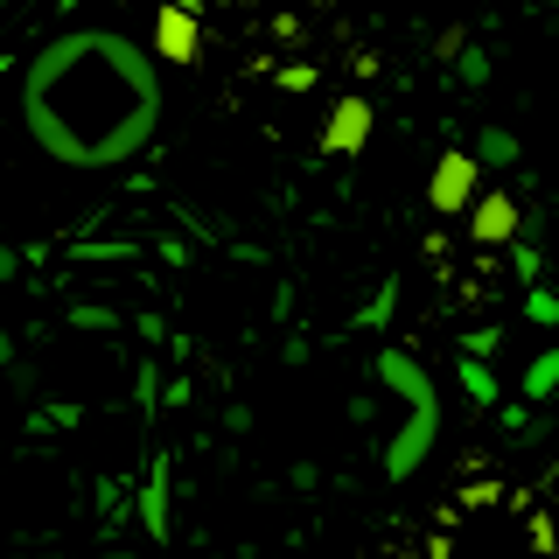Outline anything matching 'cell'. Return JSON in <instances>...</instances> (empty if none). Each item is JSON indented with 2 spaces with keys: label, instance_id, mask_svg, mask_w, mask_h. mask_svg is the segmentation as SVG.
<instances>
[{
  "label": "cell",
  "instance_id": "cell-1",
  "mask_svg": "<svg viewBox=\"0 0 559 559\" xmlns=\"http://www.w3.org/2000/svg\"><path fill=\"white\" fill-rule=\"evenodd\" d=\"M22 127L57 168H127L162 127V70L119 28H63L22 63Z\"/></svg>",
  "mask_w": 559,
  "mask_h": 559
},
{
  "label": "cell",
  "instance_id": "cell-2",
  "mask_svg": "<svg viewBox=\"0 0 559 559\" xmlns=\"http://www.w3.org/2000/svg\"><path fill=\"white\" fill-rule=\"evenodd\" d=\"M441 433H448L441 406H419V413H406V419H399V433L378 448V468H384L392 483H413L419 468H427V454L441 448Z\"/></svg>",
  "mask_w": 559,
  "mask_h": 559
},
{
  "label": "cell",
  "instance_id": "cell-3",
  "mask_svg": "<svg viewBox=\"0 0 559 559\" xmlns=\"http://www.w3.org/2000/svg\"><path fill=\"white\" fill-rule=\"evenodd\" d=\"M476 197H483V162L468 147H448L441 162H433V175H427V203L441 210V217H468Z\"/></svg>",
  "mask_w": 559,
  "mask_h": 559
},
{
  "label": "cell",
  "instance_id": "cell-4",
  "mask_svg": "<svg viewBox=\"0 0 559 559\" xmlns=\"http://www.w3.org/2000/svg\"><path fill=\"white\" fill-rule=\"evenodd\" d=\"M371 133H378L371 98H364V92H343L336 105H329V119H322V154H336V162H357V154L371 147Z\"/></svg>",
  "mask_w": 559,
  "mask_h": 559
},
{
  "label": "cell",
  "instance_id": "cell-5",
  "mask_svg": "<svg viewBox=\"0 0 559 559\" xmlns=\"http://www.w3.org/2000/svg\"><path fill=\"white\" fill-rule=\"evenodd\" d=\"M378 384L399 399V413H419V406H441V384H433V371L413 357V349H378Z\"/></svg>",
  "mask_w": 559,
  "mask_h": 559
},
{
  "label": "cell",
  "instance_id": "cell-6",
  "mask_svg": "<svg viewBox=\"0 0 559 559\" xmlns=\"http://www.w3.org/2000/svg\"><path fill=\"white\" fill-rule=\"evenodd\" d=\"M147 49H154V63H175V70L203 63V22L162 0V14H154V43H147Z\"/></svg>",
  "mask_w": 559,
  "mask_h": 559
},
{
  "label": "cell",
  "instance_id": "cell-7",
  "mask_svg": "<svg viewBox=\"0 0 559 559\" xmlns=\"http://www.w3.org/2000/svg\"><path fill=\"white\" fill-rule=\"evenodd\" d=\"M468 238L476 245H511L524 238V210H518V197H503V189H483L476 197V210H468Z\"/></svg>",
  "mask_w": 559,
  "mask_h": 559
},
{
  "label": "cell",
  "instance_id": "cell-8",
  "mask_svg": "<svg viewBox=\"0 0 559 559\" xmlns=\"http://www.w3.org/2000/svg\"><path fill=\"white\" fill-rule=\"evenodd\" d=\"M140 532L147 546H168L175 518H168V454H147V476H140Z\"/></svg>",
  "mask_w": 559,
  "mask_h": 559
},
{
  "label": "cell",
  "instance_id": "cell-9",
  "mask_svg": "<svg viewBox=\"0 0 559 559\" xmlns=\"http://www.w3.org/2000/svg\"><path fill=\"white\" fill-rule=\"evenodd\" d=\"M92 497H98L105 538H112V532H127V524L140 518V483H127V476H98V483H92Z\"/></svg>",
  "mask_w": 559,
  "mask_h": 559
},
{
  "label": "cell",
  "instance_id": "cell-10",
  "mask_svg": "<svg viewBox=\"0 0 559 559\" xmlns=\"http://www.w3.org/2000/svg\"><path fill=\"white\" fill-rule=\"evenodd\" d=\"M454 384H462V399H468V406H483V413L503 406V378L489 371L483 357H454Z\"/></svg>",
  "mask_w": 559,
  "mask_h": 559
},
{
  "label": "cell",
  "instance_id": "cell-11",
  "mask_svg": "<svg viewBox=\"0 0 559 559\" xmlns=\"http://www.w3.org/2000/svg\"><path fill=\"white\" fill-rule=\"evenodd\" d=\"M468 154L483 162V175H489V168H518V162H524L518 133H511V127H497V119H489V127H476V140H468Z\"/></svg>",
  "mask_w": 559,
  "mask_h": 559
},
{
  "label": "cell",
  "instance_id": "cell-12",
  "mask_svg": "<svg viewBox=\"0 0 559 559\" xmlns=\"http://www.w3.org/2000/svg\"><path fill=\"white\" fill-rule=\"evenodd\" d=\"M518 399H524V406H546V399H559V343H552V349H538V357L524 364Z\"/></svg>",
  "mask_w": 559,
  "mask_h": 559
},
{
  "label": "cell",
  "instance_id": "cell-13",
  "mask_svg": "<svg viewBox=\"0 0 559 559\" xmlns=\"http://www.w3.org/2000/svg\"><path fill=\"white\" fill-rule=\"evenodd\" d=\"M70 259H84V266H133L140 245H127V238H78Z\"/></svg>",
  "mask_w": 559,
  "mask_h": 559
},
{
  "label": "cell",
  "instance_id": "cell-14",
  "mask_svg": "<svg viewBox=\"0 0 559 559\" xmlns=\"http://www.w3.org/2000/svg\"><path fill=\"white\" fill-rule=\"evenodd\" d=\"M392 314H399V280H378L371 301L349 314V329H392Z\"/></svg>",
  "mask_w": 559,
  "mask_h": 559
},
{
  "label": "cell",
  "instance_id": "cell-15",
  "mask_svg": "<svg viewBox=\"0 0 559 559\" xmlns=\"http://www.w3.org/2000/svg\"><path fill=\"white\" fill-rule=\"evenodd\" d=\"M63 322H70V329H112V336H119V329H127V314H119L112 301H70Z\"/></svg>",
  "mask_w": 559,
  "mask_h": 559
},
{
  "label": "cell",
  "instance_id": "cell-16",
  "mask_svg": "<svg viewBox=\"0 0 559 559\" xmlns=\"http://www.w3.org/2000/svg\"><path fill=\"white\" fill-rule=\"evenodd\" d=\"M511 273L524 280V287H546V252H538V238H518L511 245Z\"/></svg>",
  "mask_w": 559,
  "mask_h": 559
},
{
  "label": "cell",
  "instance_id": "cell-17",
  "mask_svg": "<svg viewBox=\"0 0 559 559\" xmlns=\"http://www.w3.org/2000/svg\"><path fill=\"white\" fill-rule=\"evenodd\" d=\"M448 78H454V84H462V92H483V84H489V78H497V63H489V49H468V57H462V63H454V70H448Z\"/></svg>",
  "mask_w": 559,
  "mask_h": 559
},
{
  "label": "cell",
  "instance_id": "cell-18",
  "mask_svg": "<svg viewBox=\"0 0 559 559\" xmlns=\"http://www.w3.org/2000/svg\"><path fill=\"white\" fill-rule=\"evenodd\" d=\"M468 49H476V43H468V28H462V22H448L441 35H433V63H441V70H454V63L468 57Z\"/></svg>",
  "mask_w": 559,
  "mask_h": 559
},
{
  "label": "cell",
  "instance_id": "cell-19",
  "mask_svg": "<svg viewBox=\"0 0 559 559\" xmlns=\"http://www.w3.org/2000/svg\"><path fill=\"white\" fill-rule=\"evenodd\" d=\"M524 322H532V329H559V294L552 287H524Z\"/></svg>",
  "mask_w": 559,
  "mask_h": 559
},
{
  "label": "cell",
  "instance_id": "cell-20",
  "mask_svg": "<svg viewBox=\"0 0 559 559\" xmlns=\"http://www.w3.org/2000/svg\"><path fill=\"white\" fill-rule=\"evenodd\" d=\"M133 399H140V413H154V406H162V371H154V364L147 357H140V371H133Z\"/></svg>",
  "mask_w": 559,
  "mask_h": 559
},
{
  "label": "cell",
  "instance_id": "cell-21",
  "mask_svg": "<svg viewBox=\"0 0 559 559\" xmlns=\"http://www.w3.org/2000/svg\"><path fill=\"white\" fill-rule=\"evenodd\" d=\"M497 349H503V329L497 322H483V329H468V336H462V357H497Z\"/></svg>",
  "mask_w": 559,
  "mask_h": 559
},
{
  "label": "cell",
  "instance_id": "cell-22",
  "mask_svg": "<svg viewBox=\"0 0 559 559\" xmlns=\"http://www.w3.org/2000/svg\"><path fill=\"white\" fill-rule=\"evenodd\" d=\"M314 84H322L314 63H280V92H314Z\"/></svg>",
  "mask_w": 559,
  "mask_h": 559
},
{
  "label": "cell",
  "instance_id": "cell-23",
  "mask_svg": "<svg viewBox=\"0 0 559 559\" xmlns=\"http://www.w3.org/2000/svg\"><path fill=\"white\" fill-rule=\"evenodd\" d=\"M503 497V483L497 476H476V483H462V503H468V511H483V503H497Z\"/></svg>",
  "mask_w": 559,
  "mask_h": 559
},
{
  "label": "cell",
  "instance_id": "cell-24",
  "mask_svg": "<svg viewBox=\"0 0 559 559\" xmlns=\"http://www.w3.org/2000/svg\"><path fill=\"white\" fill-rule=\"evenodd\" d=\"M8 384H14V399H35V364L14 357V364H8Z\"/></svg>",
  "mask_w": 559,
  "mask_h": 559
},
{
  "label": "cell",
  "instance_id": "cell-25",
  "mask_svg": "<svg viewBox=\"0 0 559 559\" xmlns=\"http://www.w3.org/2000/svg\"><path fill=\"white\" fill-rule=\"evenodd\" d=\"M133 329H140V336H147V343H175V336H168V322H162V314H154V308H140V314H133Z\"/></svg>",
  "mask_w": 559,
  "mask_h": 559
},
{
  "label": "cell",
  "instance_id": "cell-26",
  "mask_svg": "<svg viewBox=\"0 0 559 559\" xmlns=\"http://www.w3.org/2000/svg\"><path fill=\"white\" fill-rule=\"evenodd\" d=\"M308 357H314V343H308V336H287V343H280V364H287V371H301Z\"/></svg>",
  "mask_w": 559,
  "mask_h": 559
},
{
  "label": "cell",
  "instance_id": "cell-27",
  "mask_svg": "<svg viewBox=\"0 0 559 559\" xmlns=\"http://www.w3.org/2000/svg\"><path fill=\"white\" fill-rule=\"evenodd\" d=\"M154 252H162L168 266H189V238H175V231H162V238H154Z\"/></svg>",
  "mask_w": 559,
  "mask_h": 559
},
{
  "label": "cell",
  "instance_id": "cell-28",
  "mask_svg": "<svg viewBox=\"0 0 559 559\" xmlns=\"http://www.w3.org/2000/svg\"><path fill=\"white\" fill-rule=\"evenodd\" d=\"M224 433H252V406H245V399L224 406Z\"/></svg>",
  "mask_w": 559,
  "mask_h": 559
},
{
  "label": "cell",
  "instance_id": "cell-29",
  "mask_svg": "<svg viewBox=\"0 0 559 559\" xmlns=\"http://www.w3.org/2000/svg\"><path fill=\"white\" fill-rule=\"evenodd\" d=\"M287 483H294V489H322V468H314V462H294Z\"/></svg>",
  "mask_w": 559,
  "mask_h": 559
},
{
  "label": "cell",
  "instance_id": "cell-30",
  "mask_svg": "<svg viewBox=\"0 0 559 559\" xmlns=\"http://www.w3.org/2000/svg\"><path fill=\"white\" fill-rule=\"evenodd\" d=\"M22 266H28L22 245H0V280H22Z\"/></svg>",
  "mask_w": 559,
  "mask_h": 559
},
{
  "label": "cell",
  "instance_id": "cell-31",
  "mask_svg": "<svg viewBox=\"0 0 559 559\" xmlns=\"http://www.w3.org/2000/svg\"><path fill=\"white\" fill-rule=\"evenodd\" d=\"M189 399H197V378H168V406H175V413H182V406H189Z\"/></svg>",
  "mask_w": 559,
  "mask_h": 559
},
{
  "label": "cell",
  "instance_id": "cell-32",
  "mask_svg": "<svg viewBox=\"0 0 559 559\" xmlns=\"http://www.w3.org/2000/svg\"><path fill=\"white\" fill-rule=\"evenodd\" d=\"M349 419H357V427H371V419H378V399L357 392V399H349Z\"/></svg>",
  "mask_w": 559,
  "mask_h": 559
},
{
  "label": "cell",
  "instance_id": "cell-33",
  "mask_svg": "<svg viewBox=\"0 0 559 559\" xmlns=\"http://www.w3.org/2000/svg\"><path fill=\"white\" fill-rule=\"evenodd\" d=\"M273 43H301V14H280V22H273Z\"/></svg>",
  "mask_w": 559,
  "mask_h": 559
},
{
  "label": "cell",
  "instance_id": "cell-34",
  "mask_svg": "<svg viewBox=\"0 0 559 559\" xmlns=\"http://www.w3.org/2000/svg\"><path fill=\"white\" fill-rule=\"evenodd\" d=\"M168 8H182V14H197V22H203V0H168Z\"/></svg>",
  "mask_w": 559,
  "mask_h": 559
},
{
  "label": "cell",
  "instance_id": "cell-35",
  "mask_svg": "<svg viewBox=\"0 0 559 559\" xmlns=\"http://www.w3.org/2000/svg\"><path fill=\"white\" fill-rule=\"evenodd\" d=\"M301 8H336V0H301Z\"/></svg>",
  "mask_w": 559,
  "mask_h": 559
},
{
  "label": "cell",
  "instance_id": "cell-36",
  "mask_svg": "<svg viewBox=\"0 0 559 559\" xmlns=\"http://www.w3.org/2000/svg\"><path fill=\"white\" fill-rule=\"evenodd\" d=\"M22 559H49V552H22Z\"/></svg>",
  "mask_w": 559,
  "mask_h": 559
},
{
  "label": "cell",
  "instance_id": "cell-37",
  "mask_svg": "<svg viewBox=\"0 0 559 559\" xmlns=\"http://www.w3.org/2000/svg\"><path fill=\"white\" fill-rule=\"evenodd\" d=\"M245 8H259V0H245Z\"/></svg>",
  "mask_w": 559,
  "mask_h": 559
}]
</instances>
